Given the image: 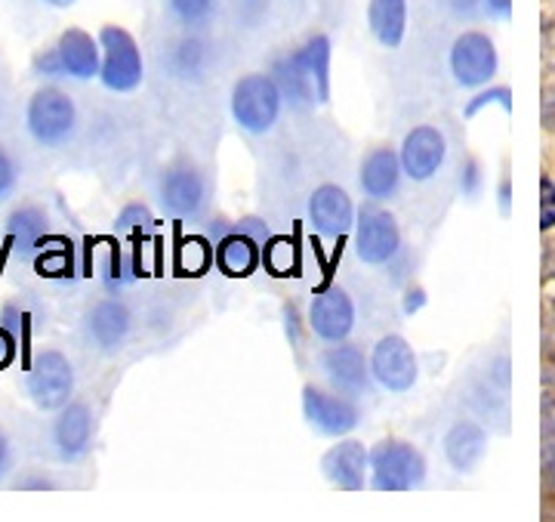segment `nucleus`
Returning <instances> with one entry per match:
<instances>
[{"mask_svg":"<svg viewBox=\"0 0 555 522\" xmlns=\"http://www.w3.org/2000/svg\"><path fill=\"white\" fill-rule=\"evenodd\" d=\"M278 87L284 100L297 105H315L331 100V38L315 35L294 56L278 65Z\"/></svg>","mask_w":555,"mask_h":522,"instance_id":"f257e3e1","label":"nucleus"},{"mask_svg":"<svg viewBox=\"0 0 555 522\" xmlns=\"http://www.w3.org/2000/svg\"><path fill=\"white\" fill-rule=\"evenodd\" d=\"M78 105L75 100L56 87V84H43L31 93V100L25 105V130L28 137L38 142L40 149H62L75 140L78 133Z\"/></svg>","mask_w":555,"mask_h":522,"instance_id":"f03ea898","label":"nucleus"},{"mask_svg":"<svg viewBox=\"0 0 555 522\" xmlns=\"http://www.w3.org/2000/svg\"><path fill=\"white\" fill-rule=\"evenodd\" d=\"M426 482L423 451L404 440H383L371 448V488L374 492H414Z\"/></svg>","mask_w":555,"mask_h":522,"instance_id":"7ed1b4c3","label":"nucleus"},{"mask_svg":"<svg viewBox=\"0 0 555 522\" xmlns=\"http://www.w3.org/2000/svg\"><path fill=\"white\" fill-rule=\"evenodd\" d=\"M284 109V93L272 75H244L232 87V118L241 130L247 133H269L281 118Z\"/></svg>","mask_w":555,"mask_h":522,"instance_id":"20e7f679","label":"nucleus"},{"mask_svg":"<svg viewBox=\"0 0 555 522\" xmlns=\"http://www.w3.org/2000/svg\"><path fill=\"white\" fill-rule=\"evenodd\" d=\"M75 365L60 349H38L25 368V393L40 411H60L75 399Z\"/></svg>","mask_w":555,"mask_h":522,"instance_id":"39448f33","label":"nucleus"},{"mask_svg":"<svg viewBox=\"0 0 555 522\" xmlns=\"http://www.w3.org/2000/svg\"><path fill=\"white\" fill-rule=\"evenodd\" d=\"M100 47L102 87L112 90V93H133V90H139L142 78H145V65H142V50H139L137 38L120 25H105L100 31Z\"/></svg>","mask_w":555,"mask_h":522,"instance_id":"423d86ee","label":"nucleus"},{"mask_svg":"<svg viewBox=\"0 0 555 522\" xmlns=\"http://www.w3.org/2000/svg\"><path fill=\"white\" fill-rule=\"evenodd\" d=\"M207 199H210V189L195 164H170L160 170L158 201L170 217H179V220L198 217L207 207Z\"/></svg>","mask_w":555,"mask_h":522,"instance_id":"0eeeda50","label":"nucleus"},{"mask_svg":"<svg viewBox=\"0 0 555 522\" xmlns=\"http://www.w3.org/2000/svg\"><path fill=\"white\" fill-rule=\"evenodd\" d=\"M302 415L309 426L321 433V436H331V440H343L349 436L361 421V411L358 405L346 393H327L321 386H306L302 390Z\"/></svg>","mask_w":555,"mask_h":522,"instance_id":"6e6552de","label":"nucleus"},{"mask_svg":"<svg viewBox=\"0 0 555 522\" xmlns=\"http://www.w3.org/2000/svg\"><path fill=\"white\" fill-rule=\"evenodd\" d=\"M93 433H96V418L87 402L72 399L62 405L50 426V442L62 463H78L90 455L93 448Z\"/></svg>","mask_w":555,"mask_h":522,"instance_id":"1a4fd4ad","label":"nucleus"},{"mask_svg":"<svg viewBox=\"0 0 555 522\" xmlns=\"http://www.w3.org/2000/svg\"><path fill=\"white\" fill-rule=\"evenodd\" d=\"M130 331H133V309L120 297H102L90 303L83 313V338L105 356L124 349V343L130 341Z\"/></svg>","mask_w":555,"mask_h":522,"instance_id":"9d476101","label":"nucleus"},{"mask_svg":"<svg viewBox=\"0 0 555 522\" xmlns=\"http://www.w3.org/2000/svg\"><path fill=\"white\" fill-rule=\"evenodd\" d=\"M401 251V229L389 211L364 207L356 220V254L367 266H386Z\"/></svg>","mask_w":555,"mask_h":522,"instance_id":"9b49d317","label":"nucleus"},{"mask_svg":"<svg viewBox=\"0 0 555 522\" xmlns=\"http://www.w3.org/2000/svg\"><path fill=\"white\" fill-rule=\"evenodd\" d=\"M371 374L389 393L414 390L416 378H420V361H416L414 346L404 341L401 334L379 338L374 353H371Z\"/></svg>","mask_w":555,"mask_h":522,"instance_id":"f8f14e48","label":"nucleus"},{"mask_svg":"<svg viewBox=\"0 0 555 522\" xmlns=\"http://www.w3.org/2000/svg\"><path fill=\"white\" fill-rule=\"evenodd\" d=\"M309 328L324 343L349 341L356 328V301L343 288H324L309 303Z\"/></svg>","mask_w":555,"mask_h":522,"instance_id":"ddd939ff","label":"nucleus"},{"mask_svg":"<svg viewBox=\"0 0 555 522\" xmlns=\"http://www.w3.org/2000/svg\"><path fill=\"white\" fill-rule=\"evenodd\" d=\"M398 155H401V167H404L408 180L426 182L436 177L448 158V140L433 124H420L404 137Z\"/></svg>","mask_w":555,"mask_h":522,"instance_id":"4468645a","label":"nucleus"},{"mask_svg":"<svg viewBox=\"0 0 555 522\" xmlns=\"http://www.w3.org/2000/svg\"><path fill=\"white\" fill-rule=\"evenodd\" d=\"M451 72L456 84L463 87H481L494 78L496 72V50L494 40L481 31H466L454 40L451 47Z\"/></svg>","mask_w":555,"mask_h":522,"instance_id":"2eb2a0df","label":"nucleus"},{"mask_svg":"<svg viewBox=\"0 0 555 522\" xmlns=\"http://www.w3.org/2000/svg\"><path fill=\"white\" fill-rule=\"evenodd\" d=\"M309 222L324 239H343L356 226V204L349 199V192L334 182L318 186L309 195Z\"/></svg>","mask_w":555,"mask_h":522,"instance_id":"dca6fc26","label":"nucleus"},{"mask_svg":"<svg viewBox=\"0 0 555 522\" xmlns=\"http://www.w3.org/2000/svg\"><path fill=\"white\" fill-rule=\"evenodd\" d=\"M321 371L346 396H361L371 386V378H374L371 374V359H364L361 346L349 341H339L324 349Z\"/></svg>","mask_w":555,"mask_h":522,"instance_id":"f3484780","label":"nucleus"},{"mask_svg":"<svg viewBox=\"0 0 555 522\" xmlns=\"http://www.w3.org/2000/svg\"><path fill=\"white\" fill-rule=\"evenodd\" d=\"M321 473L339 492H361L371 473V451L358 440H339L324 451Z\"/></svg>","mask_w":555,"mask_h":522,"instance_id":"a211bd4d","label":"nucleus"},{"mask_svg":"<svg viewBox=\"0 0 555 522\" xmlns=\"http://www.w3.org/2000/svg\"><path fill=\"white\" fill-rule=\"evenodd\" d=\"M53 50H56V60H60L62 78H100L102 47L100 40H93V35H87L83 28H68V31H62Z\"/></svg>","mask_w":555,"mask_h":522,"instance_id":"6ab92c4d","label":"nucleus"},{"mask_svg":"<svg viewBox=\"0 0 555 522\" xmlns=\"http://www.w3.org/2000/svg\"><path fill=\"white\" fill-rule=\"evenodd\" d=\"M404 177V167H401V155H398L392 145H377L371 149L364 161H361V170H358V182H361V192L371 201H386L392 199L401 186Z\"/></svg>","mask_w":555,"mask_h":522,"instance_id":"aec40b11","label":"nucleus"},{"mask_svg":"<svg viewBox=\"0 0 555 522\" xmlns=\"http://www.w3.org/2000/svg\"><path fill=\"white\" fill-rule=\"evenodd\" d=\"M488 451V436L476 421H456L444 436V458L454 473H473Z\"/></svg>","mask_w":555,"mask_h":522,"instance_id":"412c9836","label":"nucleus"},{"mask_svg":"<svg viewBox=\"0 0 555 522\" xmlns=\"http://www.w3.org/2000/svg\"><path fill=\"white\" fill-rule=\"evenodd\" d=\"M7 244L13 254L20 257H35L40 251V241L47 235V214L38 204H20L10 217H7Z\"/></svg>","mask_w":555,"mask_h":522,"instance_id":"4be33fe9","label":"nucleus"},{"mask_svg":"<svg viewBox=\"0 0 555 522\" xmlns=\"http://www.w3.org/2000/svg\"><path fill=\"white\" fill-rule=\"evenodd\" d=\"M217 266L232 279H247L259 266V241L247 232H229L217 244Z\"/></svg>","mask_w":555,"mask_h":522,"instance_id":"5701e85b","label":"nucleus"},{"mask_svg":"<svg viewBox=\"0 0 555 522\" xmlns=\"http://www.w3.org/2000/svg\"><path fill=\"white\" fill-rule=\"evenodd\" d=\"M367 22H371L374 38L386 50H396V47H401L404 31H408V0H371Z\"/></svg>","mask_w":555,"mask_h":522,"instance_id":"b1692460","label":"nucleus"},{"mask_svg":"<svg viewBox=\"0 0 555 522\" xmlns=\"http://www.w3.org/2000/svg\"><path fill=\"white\" fill-rule=\"evenodd\" d=\"M207 68V47L198 38H185L173 50V72L179 78H201Z\"/></svg>","mask_w":555,"mask_h":522,"instance_id":"393cba45","label":"nucleus"},{"mask_svg":"<svg viewBox=\"0 0 555 522\" xmlns=\"http://www.w3.org/2000/svg\"><path fill=\"white\" fill-rule=\"evenodd\" d=\"M20 180H22L20 161L13 158V152H10V149H3V145H0V204L16 195Z\"/></svg>","mask_w":555,"mask_h":522,"instance_id":"a878e982","label":"nucleus"},{"mask_svg":"<svg viewBox=\"0 0 555 522\" xmlns=\"http://www.w3.org/2000/svg\"><path fill=\"white\" fill-rule=\"evenodd\" d=\"M167 3H170L173 16L185 25H201L214 13V0H167Z\"/></svg>","mask_w":555,"mask_h":522,"instance_id":"bb28decb","label":"nucleus"},{"mask_svg":"<svg viewBox=\"0 0 555 522\" xmlns=\"http://www.w3.org/2000/svg\"><path fill=\"white\" fill-rule=\"evenodd\" d=\"M149 226H152V214L142 204H127L120 211L118 229H149Z\"/></svg>","mask_w":555,"mask_h":522,"instance_id":"cd10ccee","label":"nucleus"},{"mask_svg":"<svg viewBox=\"0 0 555 522\" xmlns=\"http://www.w3.org/2000/svg\"><path fill=\"white\" fill-rule=\"evenodd\" d=\"M540 226H543V229L555 226V182L553 180L540 182Z\"/></svg>","mask_w":555,"mask_h":522,"instance_id":"c85d7f7f","label":"nucleus"},{"mask_svg":"<svg viewBox=\"0 0 555 522\" xmlns=\"http://www.w3.org/2000/svg\"><path fill=\"white\" fill-rule=\"evenodd\" d=\"M31 68H35V75L38 78H62V68H60V60H56V50L50 47V50H43L35 56L31 62Z\"/></svg>","mask_w":555,"mask_h":522,"instance_id":"c756f323","label":"nucleus"},{"mask_svg":"<svg viewBox=\"0 0 555 522\" xmlns=\"http://www.w3.org/2000/svg\"><path fill=\"white\" fill-rule=\"evenodd\" d=\"M16 353H20V338L0 324V368H10L16 361Z\"/></svg>","mask_w":555,"mask_h":522,"instance_id":"7c9ffc66","label":"nucleus"},{"mask_svg":"<svg viewBox=\"0 0 555 522\" xmlns=\"http://www.w3.org/2000/svg\"><path fill=\"white\" fill-rule=\"evenodd\" d=\"M13 458H16V451H13V440H10V433L0 426V482L13 473Z\"/></svg>","mask_w":555,"mask_h":522,"instance_id":"2f4dec72","label":"nucleus"},{"mask_svg":"<svg viewBox=\"0 0 555 522\" xmlns=\"http://www.w3.org/2000/svg\"><path fill=\"white\" fill-rule=\"evenodd\" d=\"M38 269L47 276H62L65 272V254H43L38 260Z\"/></svg>","mask_w":555,"mask_h":522,"instance_id":"473e14b6","label":"nucleus"},{"mask_svg":"<svg viewBox=\"0 0 555 522\" xmlns=\"http://www.w3.org/2000/svg\"><path fill=\"white\" fill-rule=\"evenodd\" d=\"M423 306V291L416 288V291H408V303H404V309L408 313H414V309H420Z\"/></svg>","mask_w":555,"mask_h":522,"instance_id":"72a5a7b5","label":"nucleus"},{"mask_svg":"<svg viewBox=\"0 0 555 522\" xmlns=\"http://www.w3.org/2000/svg\"><path fill=\"white\" fill-rule=\"evenodd\" d=\"M488 3V10L494 13V16H506L509 13V0H485Z\"/></svg>","mask_w":555,"mask_h":522,"instance_id":"f704fd0d","label":"nucleus"},{"mask_svg":"<svg viewBox=\"0 0 555 522\" xmlns=\"http://www.w3.org/2000/svg\"><path fill=\"white\" fill-rule=\"evenodd\" d=\"M47 7H56V10H68V7H75L78 0H43Z\"/></svg>","mask_w":555,"mask_h":522,"instance_id":"c9c22d12","label":"nucleus"},{"mask_svg":"<svg viewBox=\"0 0 555 522\" xmlns=\"http://www.w3.org/2000/svg\"><path fill=\"white\" fill-rule=\"evenodd\" d=\"M473 3H476V0H454L456 10H473Z\"/></svg>","mask_w":555,"mask_h":522,"instance_id":"e433bc0d","label":"nucleus"}]
</instances>
